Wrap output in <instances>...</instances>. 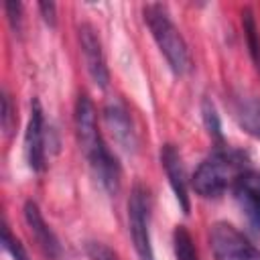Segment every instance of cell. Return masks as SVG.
Listing matches in <instances>:
<instances>
[{"instance_id":"1","label":"cell","mask_w":260,"mask_h":260,"mask_svg":"<svg viewBox=\"0 0 260 260\" xmlns=\"http://www.w3.org/2000/svg\"><path fill=\"white\" fill-rule=\"evenodd\" d=\"M75 136L95 181L104 191L116 195L120 189V165L100 134L95 106L87 93H79L75 102Z\"/></svg>"},{"instance_id":"2","label":"cell","mask_w":260,"mask_h":260,"mask_svg":"<svg viewBox=\"0 0 260 260\" xmlns=\"http://www.w3.org/2000/svg\"><path fill=\"white\" fill-rule=\"evenodd\" d=\"M248 169L246 154L234 148H223L217 146L203 162L195 169L191 177V187L199 197L205 199H215L223 195L228 187L234 185L240 173Z\"/></svg>"},{"instance_id":"3","label":"cell","mask_w":260,"mask_h":260,"mask_svg":"<svg viewBox=\"0 0 260 260\" xmlns=\"http://www.w3.org/2000/svg\"><path fill=\"white\" fill-rule=\"evenodd\" d=\"M142 14H144V22H146L156 47L160 49L162 57L167 59L171 71L175 75L189 73L191 71V55H189L187 43H185L183 35L179 32V28L175 26V22L171 20L167 6L152 2L142 8Z\"/></svg>"},{"instance_id":"4","label":"cell","mask_w":260,"mask_h":260,"mask_svg":"<svg viewBox=\"0 0 260 260\" xmlns=\"http://www.w3.org/2000/svg\"><path fill=\"white\" fill-rule=\"evenodd\" d=\"M128 230L140 260H154L150 242V197L144 185L136 183L128 197Z\"/></svg>"},{"instance_id":"5","label":"cell","mask_w":260,"mask_h":260,"mask_svg":"<svg viewBox=\"0 0 260 260\" xmlns=\"http://www.w3.org/2000/svg\"><path fill=\"white\" fill-rule=\"evenodd\" d=\"M209 248L215 260H260V250L228 221L209 228Z\"/></svg>"},{"instance_id":"6","label":"cell","mask_w":260,"mask_h":260,"mask_svg":"<svg viewBox=\"0 0 260 260\" xmlns=\"http://www.w3.org/2000/svg\"><path fill=\"white\" fill-rule=\"evenodd\" d=\"M49 126L45 122V114L41 102L35 98L30 102V118L24 132V156L32 173H43L47 169V138Z\"/></svg>"},{"instance_id":"7","label":"cell","mask_w":260,"mask_h":260,"mask_svg":"<svg viewBox=\"0 0 260 260\" xmlns=\"http://www.w3.org/2000/svg\"><path fill=\"white\" fill-rule=\"evenodd\" d=\"M77 37H79L83 63H85V69H87L91 81L102 89L108 87L110 71H108V65H106V57H104V51H102V41L98 37V30L89 22H81L79 28H77Z\"/></svg>"},{"instance_id":"8","label":"cell","mask_w":260,"mask_h":260,"mask_svg":"<svg viewBox=\"0 0 260 260\" xmlns=\"http://www.w3.org/2000/svg\"><path fill=\"white\" fill-rule=\"evenodd\" d=\"M104 122L108 126V130L112 132L116 144L126 150V152H136L138 146V138H136V130L132 124V118L128 114V108L118 100V98H110L104 106Z\"/></svg>"},{"instance_id":"9","label":"cell","mask_w":260,"mask_h":260,"mask_svg":"<svg viewBox=\"0 0 260 260\" xmlns=\"http://www.w3.org/2000/svg\"><path fill=\"white\" fill-rule=\"evenodd\" d=\"M24 221H26V228L32 236V240L37 242L39 250L49 258V260H61V244H59V238L55 236V232L51 230V225L45 221L39 205L35 201H26L24 203Z\"/></svg>"},{"instance_id":"10","label":"cell","mask_w":260,"mask_h":260,"mask_svg":"<svg viewBox=\"0 0 260 260\" xmlns=\"http://www.w3.org/2000/svg\"><path fill=\"white\" fill-rule=\"evenodd\" d=\"M234 197L248 217V221L260 230V173L246 169L238 175V179L232 185Z\"/></svg>"},{"instance_id":"11","label":"cell","mask_w":260,"mask_h":260,"mask_svg":"<svg viewBox=\"0 0 260 260\" xmlns=\"http://www.w3.org/2000/svg\"><path fill=\"white\" fill-rule=\"evenodd\" d=\"M160 162H162V169L167 173L169 185H171V189H173L183 213H189L191 201H189V191H187V177H185L181 154H179L175 144H165L160 148Z\"/></svg>"},{"instance_id":"12","label":"cell","mask_w":260,"mask_h":260,"mask_svg":"<svg viewBox=\"0 0 260 260\" xmlns=\"http://www.w3.org/2000/svg\"><path fill=\"white\" fill-rule=\"evenodd\" d=\"M230 110L242 130L260 140V100L246 91H236L230 100Z\"/></svg>"},{"instance_id":"13","label":"cell","mask_w":260,"mask_h":260,"mask_svg":"<svg viewBox=\"0 0 260 260\" xmlns=\"http://www.w3.org/2000/svg\"><path fill=\"white\" fill-rule=\"evenodd\" d=\"M242 26H244V37L248 43L252 63L256 65V69H260V32H258V22H256L254 10L250 6H244V10H242Z\"/></svg>"},{"instance_id":"14","label":"cell","mask_w":260,"mask_h":260,"mask_svg":"<svg viewBox=\"0 0 260 260\" xmlns=\"http://www.w3.org/2000/svg\"><path fill=\"white\" fill-rule=\"evenodd\" d=\"M173 252L177 260H199L193 236L185 225H177L173 232Z\"/></svg>"},{"instance_id":"15","label":"cell","mask_w":260,"mask_h":260,"mask_svg":"<svg viewBox=\"0 0 260 260\" xmlns=\"http://www.w3.org/2000/svg\"><path fill=\"white\" fill-rule=\"evenodd\" d=\"M201 116H203V124L209 132V136L213 140H217L219 146H223V132H221V120H219V114L213 106V102L209 98H205L201 102Z\"/></svg>"},{"instance_id":"16","label":"cell","mask_w":260,"mask_h":260,"mask_svg":"<svg viewBox=\"0 0 260 260\" xmlns=\"http://www.w3.org/2000/svg\"><path fill=\"white\" fill-rule=\"evenodd\" d=\"M2 246H4V250L10 254L12 260H30L28 254H26V250H24V246H22L20 240L10 232V228H8L6 221L2 223Z\"/></svg>"},{"instance_id":"17","label":"cell","mask_w":260,"mask_h":260,"mask_svg":"<svg viewBox=\"0 0 260 260\" xmlns=\"http://www.w3.org/2000/svg\"><path fill=\"white\" fill-rule=\"evenodd\" d=\"M85 254H87L89 260H118V254L102 242H87L85 244Z\"/></svg>"},{"instance_id":"18","label":"cell","mask_w":260,"mask_h":260,"mask_svg":"<svg viewBox=\"0 0 260 260\" xmlns=\"http://www.w3.org/2000/svg\"><path fill=\"white\" fill-rule=\"evenodd\" d=\"M0 122H2V130L6 136L12 134L14 130V122H16V114L12 110V102H10V95L4 91L2 93V116H0Z\"/></svg>"},{"instance_id":"19","label":"cell","mask_w":260,"mask_h":260,"mask_svg":"<svg viewBox=\"0 0 260 260\" xmlns=\"http://www.w3.org/2000/svg\"><path fill=\"white\" fill-rule=\"evenodd\" d=\"M4 12L8 16V22H10L12 30L20 32V28H22V4L14 2V0H6L4 2Z\"/></svg>"},{"instance_id":"20","label":"cell","mask_w":260,"mask_h":260,"mask_svg":"<svg viewBox=\"0 0 260 260\" xmlns=\"http://www.w3.org/2000/svg\"><path fill=\"white\" fill-rule=\"evenodd\" d=\"M39 12H41V16H43V20L49 24V26H55L57 24V6H55V2H39Z\"/></svg>"}]
</instances>
